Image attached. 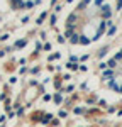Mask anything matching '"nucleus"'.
Wrapping results in <instances>:
<instances>
[{"mask_svg":"<svg viewBox=\"0 0 122 127\" xmlns=\"http://www.w3.org/2000/svg\"><path fill=\"white\" fill-rule=\"evenodd\" d=\"M100 78L109 90L122 95V46L100 63Z\"/></svg>","mask_w":122,"mask_h":127,"instance_id":"f03ea898","label":"nucleus"},{"mask_svg":"<svg viewBox=\"0 0 122 127\" xmlns=\"http://www.w3.org/2000/svg\"><path fill=\"white\" fill-rule=\"evenodd\" d=\"M115 3L112 0H78L64 20L63 41L90 46L112 32Z\"/></svg>","mask_w":122,"mask_h":127,"instance_id":"f257e3e1","label":"nucleus"},{"mask_svg":"<svg viewBox=\"0 0 122 127\" xmlns=\"http://www.w3.org/2000/svg\"><path fill=\"white\" fill-rule=\"evenodd\" d=\"M22 46H26V41L19 39V41H17V42H15V48H22Z\"/></svg>","mask_w":122,"mask_h":127,"instance_id":"7ed1b4c3","label":"nucleus"},{"mask_svg":"<svg viewBox=\"0 0 122 127\" xmlns=\"http://www.w3.org/2000/svg\"><path fill=\"white\" fill-rule=\"evenodd\" d=\"M0 127H3V126H0Z\"/></svg>","mask_w":122,"mask_h":127,"instance_id":"39448f33","label":"nucleus"},{"mask_svg":"<svg viewBox=\"0 0 122 127\" xmlns=\"http://www.w3.org/2000/svg\"><path fill=\"white\" fill-rule=\"evenodd\" d=\"M3 122H5V115H2V117H0V126H2Z\"/></svg>","mask_w":122,"mask_h":127,"instance_id":"20e7f679","label":"nucleus"}]
</instances>
